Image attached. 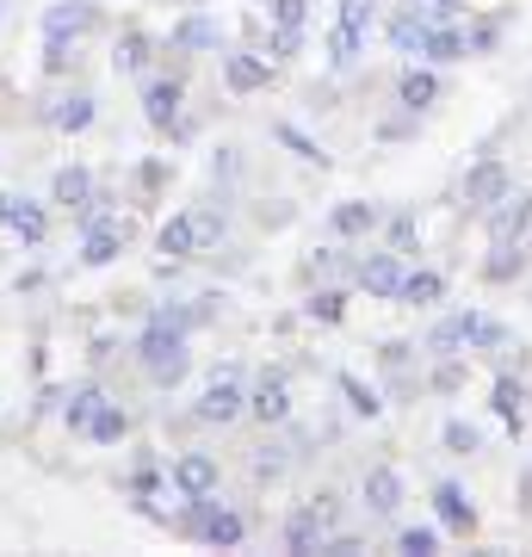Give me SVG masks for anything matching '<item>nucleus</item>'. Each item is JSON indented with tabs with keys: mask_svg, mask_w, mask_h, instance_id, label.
I'll use <instances>...</instances> for the list:
<instances>
[{
	"mask_svg": "<svg viewBox=\"0 0 532 557\" xmlns=\"http://www.w3.org/2000/svg\"><path fill=\"white\" fill-rule=\"evenodd\" d=\"M532 267V242H514V236H495L490 255H483V285H514V278H527Z\"/></svg>",
	"mask_w": 532,
	"mask_h": 557,
	"instance_id": "25",
	"label": "nucleus"
},
{
	"mask_svg": "<svg viewBox=\"0 0 532 557\" xmlns=\"http://www.w3.org/2000/svg\"><path fill=\"white\" fill-rule=\"evenodd\" d=\"M465 379H471V354H440L428 372V397H458Z\"/></svg>",
	"mask_w": 532,
	"mask_h": 557,
	"instance_id": "40",
	"label": "nucleus"
},
{
	"mask_svg": "<svg viewBox=\"0 0 532 557\" xmlns=\"http://www.w3.org/2000/svg\"><path fill=\"white\" fill-rule=\"evenodd\" d=\"M514 193V168L502 156H477L465 174H458V211L465 218H483L490 205H502Z\"/></svg>",
	"mask_w": 532,
	"mask_h": 557,
	"instance_id": "5",
	"label": "nucleus"
},
{
	"mask_svg": "<svg viewBox=\"0 0 532 557\" xmlns=\"http://www.w3.org/2000/svg\"><path fill=\"white\" fill-rule=\"evenodd\" d=\"M223 44H230V38H223L218 13H205V7H186V13L168 25V38H161V62H156V69L193 75V57H218Z\"/></svg>",
	"mask_w": 532,
	"mask_h": 557,
	"instance_id": "2",
	"label": "nucleus"
},
{
	"mask_svg": "<svg viewBox=\"0 0 532 557\" xmlns=\"http://www.w3.org/2000/svg\"><path fill=\"white\" fill-rule=\"evenodd\" d=\"M335 391H341V403H347V416L354 421H378L384 409H391L384 384H366L359 372H335Z\"/></svg>",
	"mask_w": 532,
	"mask_h": 557,
	"instance_id": "32",
	"label": "nucleus"
},
{
	"mask_svg": "<svg viewBox=\"0 0 532 557\" xmlns=\"http://www.w3.org/2000/svg\"><path fill=\"white\" fill-rule=\"evenodd\" d=\"M7 199H13V193H0V223H7Z\"/></svg>",
	"mask_w": 532,
	"mask_h": 557,
	"instance_id": "57",
	"label": "nucleus"
},
{
	"mask_svg": "<svg viewBox=\"0 0 532 557\" xmlns=\"http://www.w3.org/2000/svg\"><path fill=\"white\" fill-rule=\"evenodd\" d=\"M168 483H174V496H218L223 490V458L211 446H180L168 458Z\"/></svg>",
	"mask_w": 532,
	"mask_h": 557,
	"instance_id": "11",
	"label": "nucleus"
},
{
	"mask_svg": "<svg viewBox=\"0 0 532 557\" xmlns=\"http://www.w3.org/2000/svg\"><path fill=\"white\" fill-rule=\"evenodd\" d=\"M38 69L50 81H69L81 69V44L75 38H44V50H38Z\"/></svg>",
	"mask_w": 532,
	"mask_h": 557,
	"instance_id": "43",
	"label": "nucleus"
},
{
	"mask_svg": "<svg viewBox=\"0 0 532 557\" xmlns=\"http://www.w3.org/2000/svg\"><path fill=\"white\" fill-rule=\"evenodd\" d=\"M421 354H428V359H440V354H465V304H458V310H446V317H440L434 329L421 335Z\"/></svg>",
	"mask_w": 532,
	"mask_h": 557,
	"instance_id": "39",
	"label": "nucleus"
},
{
	"mask_svg": "<svg viewBox=\"0 0 532 557\" xmlns=\"http://www.w3.org/2000/svg\"><path fill=\"white\" fill-rule=\"evenodd\" d=\"M378 223H384V205H372V199H341V205H329V236L335 242H372L378 236Z\"/></svg>",
	"mask_w": 532,
	"mask_h": 557,
	"instance_id": "23",
	"label": "nucleus"
},
{
	"mask_svg": "<svg viewBox=\"0 0 532 557\" xmlns=\"http://www.w3.org/2000/svg\"><path fill=\"white\" fill-rule=\"evenodd\" d=\"M359 552H366V533H354V527H335L329 545H322V557H359Z\"/></svg>",
	"mask_w": 532,
	"mask_h": 557,
	"instance_id": "53",
	"label": "nucleus"
},
{
	"mask_svg": "<svg viewBox=\"0 0 532 557\" xmlns=\"http://www.w3.org/2000/svg\"><path fill=\"white\" fill-rule=\"evenodd\" d=\"M415 131H421V119H415V112H403V106H396L391 119H378V124H372V137H378V143H415Z\"/></svg>",
	"mask_w": 532,
	"mask_h": 557,
	"instance_id": "46",
	"label": "nucleus"
},
{
	"mask_svg": "<svg viewBox=\"0 0 532 557\" xmlns=\"http://www.w3.org/2000/svg\"><path fill=\"white\" fill-rule=\"evenodd\" d=\"M446 292H453V278L440 273V267H415V260H409L396 304H403V310H440V304H446Z\"/></svg>",
	"mask_w": 532,
	"mask_h": 557,
	"instance_id": "28",
	"label": "nucleus"
},
{
	"mask_svg": "<svg viewBox=\"0 0 532 557\" xmlns=\"http://www.w3.org/2000/svg\"><path fill=\"white\" fill-rule=\"evenodd\" d=\"M304 322H322V329H341L347 322V285H310L304 304H297Z\"/></svg>",
	"mask_w": 532,
	"mask_h": 557,
	"instance_id": "34",
	"label": "nucleus"
},
{
	"mask_svg": "<svg viewBox=\"0 0 532 557\" xmlns=\"http://www.w3.org/2000/svg\"><path fill=\"white\" fill-rule=\"evenodd\" d=\"M38 124H50V131H62V137H87V131L99 124V100H94V87L69 81L62 94H50V100L38 106Z\"/></svg>",
	"mask_w": 532,
	"mask_h": 557,
	"instance_id": "9",
	"label": "nucleus"
},
{
	"mask_svg": "<svg viewBox=\"0 0 532 557\" xmlns=\"http://www.w3.org/2000/svg\"><path fill=\"white\" fill-rule=\"evenodd\" d=\"M156 255H161V260H174V267L198 260V223H193V205H180V211H168V218L156 223Z\"/></svg>",
	"mask_w": 532,
	"mask_h": 557,
	"instance_id": "24",
	"label": "nucleus"
},
{
	"mask_svg": "<svg viewBox=\"0 0 532 557\" xmlns=\"http://www.w3.org/2000/svg\"><path fill=\"white\" fill-rule=\"evenodd\" d=\"M403 502H409V478H403L396 465H372V471L359 478V508H366V520H396Z\"/></svg>",
	"mask_w": 532,
	"mask_h": 557,
	"instance_id": "14",
	"label": "nucleus"
},
{
	"mask_svg": "<svg viewBox=\"0 0 532 557\" xmlns=\"http://www.w3.org/2000/svg\"><path fill=\"white\" fill-rule=\"evenodd\" d=\"M428 496H434V520L446 527V533H458V539H477V527H483V515H477V496L465 490V483H458V478H440L434 490H428Z\"/></svg>",
	"mask_w": 532,
	"mask_h": 557,
	"instance_id": "19",
	"label": "nucleus"
},
{
	"mask_svg": "<svg viewBox=\"0 0 532 557\" xmlns=\"http://www.w3.org/2000/svg\"><path fill=\"white\" fill-rule=\"evenodd\" d=\"M106 62H112L119 81H143L161 62V38L149 32V25H124V32H112V57Z\"/></svg>",
	"mask_w": 532,
	"mask_h": 557,
	"instance_id": "13",
	"label": "nucleus"
},
{
	"mask_svg": "<svg viewBox=\"0 0 532 557\" xmlns=\"http://www.w3.org/2000/svg\"><path fill=\"white\" fill-rule=\"evenodd\" d=\"M514 242H532V186H514Z\"/></svg>",
	"mask_w": 532,
	"mask_h": 557,
	"instance_id": "54",
	"label": "nucleus"
},
{
	"mask_svg": "<svg viewBox=\"0 0 532 557\" xmlns=\"http://www.w3.org/2000/svg\"><path fill=\"white\" fill-rule=\"evenodd\" d=\"M366 44H372V32H359V25H329V38H322V69L329 75H354L359 62H366Z\"/></svg>",
	"mask_w": 532,
	"mask_h": 557,
	"instance_id": "26",
	"label": "nucleus"
},
{
	"mask_svg": "<svg viewBox=\"0 0 532 557\" xmlns=\"http://www.w3.org/2000/svg\"><path fill=\"white\" fill-rule=\"evenodd\" d=\"M131 359H137V372L149 379V391H180V384L193 379V335H180V329H168V322L143 317L137 341H131Z\"/></svg>",
	"mask_w": 532,
	"mask_h": 557,
	"instance_id": "1",
	"label": "nucleus"
},
{
	"mask_svg": "<svg viewBox=\"0 0 532 557\" xmlns=\"http://www.w3.org/2000/svg\"><path fill=\"white\" fill-rule=\"evenodd\" d=\"M99 397H106V384L99 379H75V384H62V397H57V421L69 428V434H87V421H94Z\"/></svg>",
	"mask_w": 532,
	"mask_h": 557,
	"instance_id": "29",
	"label": "nucleus"
},
{
	"mask_svg": "<svg viewBox=\"0 0 532 557\" xmlns=\"http://www.w3.org/2000/svg\"><path fill=\"white\" fill-rule=\"evenodd\" d=\"M236 180H242V149H236V143L211 149V186H218V193H230Z\"/></svg>",
	"mask_w": 532,
	"mask_h": 557,
	"instance_id": "45",
	"label": "nucleus"
},
{
	"mask_svg": "<svg viewBox=\"0 0 532 557\" xmlns=\"http://www.w3.org/2000/svg\"><path fill=\"white\" fill-rule=\"evenodd\" d=\"M267 25H310V0H267Z\"/></svg>",
	"mask_w": 532,
	"mask_h": 557,
	"instance_id": "51",
	"label": "nucleus"
},
{
	"mask_svg": "<svg viewBox=\"0 0 532 557\" xmlns=\"http://www.w3.org/2000/svg\"><path fill=\"white\" fill-rule=\"evenodd\" d=\"M329 533H335V527H329V520L316 515L310 502H297L292 515L279 520V552H285V557H322Z\"/></svg>",
	"mask_w": 532,
	"mask_h": 557,
	"instance_id": "18",
	"label": "nucleus"
},
{
	"mask_svg": "<svg viewBox=\"0 0 532 557\" xmlns=\"http://www.w3.org/2000/svg\"><path fill=\"white\" fill-rule=\"evenodd\" d=\"M99 25H106L99 0H50V7H44V20H38V32H44V38H75V44H87Z\"/></svg>",
	"mask_w": 532,
	"mask_h": 557,
	"instance_id": "17",
	"label": "nucleus"
},
{
	"mask_svg": "<svg viewBox=\"0 0 532 557\" xmlns=\"http://www.w3.org/2000/svg\"><path fill=\"white\" fill-rule=\"evenodd\" d=\"M415 359H428L421 341H384V347H378V372H396V366H415Z\"/></svg>",
	"mask_w": 532,
	"mask_h": 557,
	"instance_id": "48",
	"label": "nucleus"
},
{
	"mask_svg": "<svg viewBox=\"0 0 532 557\" xmlns=\"http://www.w3.org/2000/svg\"><path fill=\"white\" fill-rule=\"evenodd\" d=\"M119 496H131V502H168L174 496V483H168V458H161L156 446H137V453H131V471L119 478Z\"/></svg>",
	"mask_w": 532,
	"mask_h": 557,
	"instance_id": "16",
	"label": "nucleus"
},
{
	"mask_svg": "<svg viewBox=\"0 0 532 557\" xmlns=\"http://www.w3.org/2000/svg\"><path fill=\"white\" fill-rule=\"evenodd\" d=\"M527 379L520 372H495V384H490V416L508 428L514 440H520V428H527Z\"/></svg>",
	"mask_w": 532,
	"mask_h": 557,
	"instance_id": "27",
	"label": "nucleus"
},
{
	"mask_svg": "<svg viewBox=\"0 0 532 557\" xmlns=\"http://www.w3.org/2000/svg\"><path fill=\"white\" fill-rule=\"evenodd\" d=\"M273 143H279V149H292V156L304 161V168H316V174H322V168L335 161V156H329V149H322V143L310 137V131H297L292 119H279V124H273Z\"/></svg>",
	"mask_w": 532,
	"mask_h": 557,
	"instance_id": "37",
	"label": "nucleus"
},
{
	"mask_svg": "<svg viewBox=\"0 0 532 557\" xmlns=\"http://www.w3.org/2000/svg\"><path fill=\"white\" fill-rule=\"evenodd\" d=\"M354 260H359L354 242H322V248H310V260L297 267V278H304V285H354Z\"/></svg>",
	"mask_w": 532,
	"mask_h": 557,
	"instance_id": "21",
	"label": "nucleus"
},
{
	"mask_svg": "<svg viewBox=\"0 0 532 557\" xmlns=\"http://www.w3.org/2000/svg\"><path fill=\"white\" fill-rule=\"evenodd\" d=\"M508 25H514V7H495V13H465V62H483L508 44Z\"/></svg>",
	"mask_w": 532,
	"mask_h": 557,
	"instance_id": "22",
	"label": "nucleus"
},
{
	"mask_svg": "<svg viewBox=\"0 0 532 557\" xmlns=\"http://www.w3.org/2000/svg\"><path fill=\"white\" fill-rule=\"evenodd\" d=\"M415 62H434V69H446V62H465V20L428 25V38H421V57H415Z\"/></svg>",
	"mask_w": 532,
	"mask_h": 557,
	"instance_id": "36",
	"label": "nucleus"
},
{
	"mask_svg": "<svg viewBox=\"0 0 532 557\" xmlns=\"http://www.w3.org/2000/svg\"><path fill=\"white\" fill-rule=\"evenodd\" d=\"M137 106H143V124H149L156 137H168V124L186 112V75H174V69H149V75L137 81Z\"/></svg>",
	"mask_w": 532,
	"mask_h": 557,
	"instance_id": "6",
	"label": "nucleus"
},
{
	"mask_svg": "<svg viewBox=\"0 0 532 557\" xmlns=\"http://www.w3.org/2000/svg\"><path fill=\"white\" fill-rule=\"evenodd\" d=\"M304 502H310V508L329 520V527H347V496H341V490H310Z\"/></svg>",
	"mask_w": 532,
	"mask_h": 557,
	"instance_id": "49",
	"label": "nucleus"
},
{
	"mask_svg": "<svg viewBox=\"0 0 532 557\" xmlns=\"http://www.w3.org/2000/svg\"><path fill=\"white\" fill-rule=\"evenodd\" d=\"M0 236H13L20 255H38L44 242H50V199H7V223H0Z\"/></svg>",
	"mask_w": 532,
	"mask_h": 557,
	"instance_id": "15",
	"label": "nucleus"
},
{
	"mask_svg": "<svg viewBox=\"0 0 532 557\" xmlns=\"http://www.w3.org/2000/svg\"><path fill=\"white\" fill-rule=\"evenodd\" d=\"M149 317L168 322V329H180V335H198V310H193V298H161V304H149Z\"/></svg>",
	"mask_w": 532,
	"mask_h": 557,
	"instance_id": "44",
	"label": "nucleus"
},
{
	"mask_svg": "<svg viewBox=\"0 0 532 557\" xmlns=\"http://www.w3.org/2000/svg\"><path fill=\"white\" fill-rule=\"evenodd\" d=\"M514 347V329L502 317H490L483 304H465V354L471 359H502Z\"/></svg>",
	"mask_w": 532,
	"mask_h": 557,
	"instance_id": "20",
	"label": "nucleus"
},
{
	"mask_svg": "<svg viewBox=\"0 0 532 557\" xmlns=\"http://www.w3.org/2000/svg\"><path fill=\"white\" fill-rule=\"evenodd\" d=\"M168 174H174V168H168L161 156H149V161L137 168V193H143V199H156L161 186H168Z\"/></svg>",
	"mask_w": 532,
	"mask_h": 557,
	"instance_id": "52",
	"label": "nucleus"
},
{
	"mask_svg": "<svg viewBox=\"0 0 532 557\" xmlns=\"http://www.w3.org/2000/svg\"><path fill=\"white\" fill-rule=\"evenodd\" d=\"M440 100H446V75H440L434 62H403L391 81V106H403V112H415V119H428V112H440Z\"/></svg>",
	"mask_w": 532,
	"mask_h": 557,
	"instance_id": "10",
	"label": "nucleus"
},
{
	"mask_svg": "<svg viewBox=\"0 0 532 557\" xmlns=\"http://www.w3.org/2000/svg\"><path fill=\"white\" fill-rule=\"evenodd\" d=\"M378 13H384V0H341L335 7V20L359 25V32H378Z\"/></svg>",
	"mask_w": 532,
	"mask_h": 557,
	"instance_id": "47",
	"label": "nucleus"
},
{
	"mask_svg": "<svg viewBox=\"0 0 532 557\" xmlns=\"http://www.w3.org/2000/svg\"><path fill=\"white\" fill-rule=\"evenodd\" d=\"M304 44H310V25H267V32H260V50H267L279 69H292V62L304 57Z\"/></svg>",
	"mask_w": 532,
	"mask_h": 557,
	"instance_id": "38",
	"label": "nucleus"
},
{
	"mask_svg": "<svg viewBox=\"0 0 532 557\" xmlns=\"http://www.w3.org/2000/svg\"><path fill=\"white\" fill-rule=\"evenodd\" d=\"M94 193H99V174L87 161H62L57 174H50V211H62L69 223H81L94 211Z\"/></svg>",
	"mask_w": 532,
	"mask_h": 557,
	"instance_id": "12",
	"label": "nucleus"
},
{
	"mask_svg": "<svg viewBox=\"0 0 532 557\" xmlns=\"http://www.w3.org/2000/svg\"><path fill=\"white\" fill-rule=\"evenodd\" d=\"M415 13H421L428 25H446V20H465L471 0H415Z\"/></svg>",
	"mask_w": 532,
	"mask_h": 557,
	"instance_id": "50",
	"label": "nucleus"
},
{
	"mask_svg": "<svg viewBox=\"0 0 532 557\" xmlns=\"http://www.w3.org/2000/svg\"><path fill=\"white\" fill-rule=\"evenodd\" d=\"M198 545H205V552H242V545H248V515L218 496V508H211V520H205Z\"/></svg>",
	"mask_w": 532,
	"mask_h": 557,
	"instance_id": "31",
	"label": "nucleus"
},
{
	"mask_svg": "<svg viewBox=\"0 0 532 557\" xmlns=\"http://www.w3.org/2000/svg\"><path fill=\"white\" fill-rule=\"evenodd\" d=\"M520 515L532 520V465H527V478H520Z\"/></svg>",
	"mask_w": 532,
	"mask_h": 557,
	"instance_id": "56",
	"label": "nucleus"
},
{
	"mask_svg": "<svg viewBox=\"0 0 532 557\" xmlns=\"http://www.w3.org/2000/svg\"><path fill=\"white\" fill-rule=\"evenodd\" d=\"M403 273H409V255H396V248H359L354 260V292H366V298L378 304H396V292H403Z\"/></svg>",
	"mask_w": 532,
	"mask_h": 557,
	"instance_id": "7",
	"label": "nucleus"
},
{
	"mask_svg": "<svg viewBox=\"0 0 532 557\" xmlns=\"http://www.w3.org/2000/svg\"><path fill=\"white\" fill-rule=\"evenodd\" d=\"M186 416H193V428H218V434L223 428H236V421H248V384H242L236 366H218Z\"/></svg>",
	"mask_w": 532,
	"mask_h": 557,
	"instance_id": "3",
	"label": "nucleus"
},
{
	"mask_svg": "<svg viewBox=\"0 0 532 557\" xmlns=\"http://www.w3.org/2000/svg\"><path fill=\"white\" fill-rule=\"evenodd\" d=\"M218 81L230 100H255V94H267L279 81V62L260 50V44H223L218 50Z\"/></svg>",
	"mask_w": 532,
	"mask_h": 557,
	"instance_id": "4",
	"label": "nucleus"
},
{
	"mask_svg": "<svg viewBox=\"0 0 532 557\" xmlns=\"http://www.w3.org/2000/svg\"><path fill=\"white\" fill-rule=\"evenodd\" d=\"M440 453H446V458H477V453H483V428L465 421V416H453L446 428H440Z\"/></svg>",
	"mask_w": 532,
	"mask_h": 557,
	"instance_id": "42",
	"label": "nucleus"
},
{
	"mask_svg": "<svg viewBox=\"0 0 532 557\" xmlns=\"http://www.w3.org/2000/svg\"><path fill=\"white\" fill-rule=\"evenodd\" d=\"M131 428H137V421H131V409H124V403L112 397V391H106L81 440H87V446H106V453H112V446H124V440H131Z\"/></svg>",
	"mask_w": 532,
	"mask_h": 557,
	"instance_id": "30",
	"label": "nucleus"
},
{
	"mask_svg": "<svg viewBox=\"0 0 532 557\" xmlns=\"http://www.w3.org/2000/svg\"><path fill=\"white\" fill-rule=\"evenodd\" d=\"M391 545L403 557H434L440 545H446V527H440V520H415V527H396Z\"/></svg>",
	"mask_w": 532,
	"mask_h": 557,
	"instance_id": "41",
	"label": "nucleus"
},
{
	"mask_svg": "<svg viewBox=\"0 0 532 557\" xmlns=\"http://www.w3.org/2000/svg\"><path fill=\"white\" fill-rule=\"evenodd\" d=\"M193 310H198V329H211V322L223 317V292H198Z\"/></svg>",
	"mask_w": 532,
	"mask_h": 557,
	"instance_id": "55",
	"label": "nucleus"
},
{
	"mask_svg": "<svg viewBox=\"0 0 532 557\" xmlns=\"http://www.w3.org/2000/svg\"><path fill=\"white\" fill-rule=\"evenodd\" d=\"M378 236H384V248H396V255H421V211L415 205H396V211H384V223H378Z\"/></svg>",
	"mask_w": 532,
	"mask_h": 557,
	"instance_id": "35",
	"label": "nucleus"
},
{
	"mask_svg": "<svg viewBox=\"0 0 532 557\" xmlns=\"http://www.w3.org/2000/svg\"><path fill=\"white\" fill-rule=\"evenodd\" d=\"M292 416H297L292 366H260V379L248 384V421H260V428H285Z\"/></svg>",
	"mask_w": 532,
	"mask_h": 557,
	"instance_id": "8",
	"label": "nucleus"
},
{
	"mask_svg": "<svg viewBox=\"0 0 532 557\" xmlns=\"http://www.w3.org/2000/svg\"><path fill=\"white\" fill-rule=\"evenodd\" d=\"M421 38H428V20L415 13V0H409V7H396L391 20H384V44H391V50H396L403 62L421 57Z\"/></svg>",
	"mask_w": 532,
	"mask_h": 557,
	"instance_id": "33",
	"label": "nucleus"
}]
</instances>
